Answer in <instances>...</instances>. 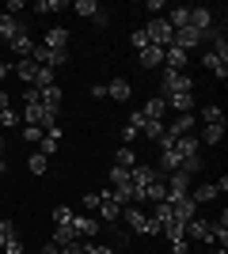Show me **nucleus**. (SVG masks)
<instances>
[{
  "mask_svg": "<svg viewBox=\"0 0 228 254\" xmlns=\"http://www.w3.org/2000/svg\"><path fill=\"white\" fill-rule=\"evenodd\" d=\"M167 205H171L175 220H183V224H186V220H194V216H198V201L190 197V193H183V197H171Z\"/></svg>",
  "mask_w": 228,
  "mask_h": 254,
  "instance_id": "nucleus-7",
  "label": "nucleus"
},
{
  "mask_svg": "<svg viewBox=\"0 0 228 254\" xmlns=\"http://www.w3.org/2000/svg\"><path fill=\"white\" fill-rule=\"evenodd\" d=\"M57 148H61V129H46V133H42V140H38V152H42V156L50 159Z\"/></svg>",
  "mask_w": 228,
  "mask_h": 254,
  "instance_id": "nucleus-14",
  "label": "nucleus"
},
{
  "mask_svg": "<svg viewBox=\"0 0 228 254\" xmlns=\"http://www.w3.org/2000/svg\"><path fill=\"white\" fill-rule=\"evenodd\" d=\"M213 254H228V251H225V247H217V251H213Z\"/></svg>",
  "mask_w": 228,
  "mask_h": 254,
  "instance_id": "nucleus-57",
  "label": "nucleus"
},
{
  "mask_svg": "<svg viewBox=\"0 0 228 254\" xmlns=\"http://www.w3.org/2000/svg\"><path fill=\"white\" fill-rule=\"evenodd\" d=\"M202 42H206V34L194 31V27H183V31H175V38H171V46H175V50H183V53L198 50Z\"/></svg>",
  "mask_w": 228,
  "mask_h": 254,
  "instance_id": "nucleus-5",
  "label": "nucleus"
},
{
  "mask_svg": "<svg viewBox=\"0 0 228 254\" xmlns=\"http://www.w3.org/2000/svg\"><path fill=\"white\" fill-rule=\"evenodd\" d=\"M19 11H23V0H11V4H8V15H15V19H19Z\"/></svg>",
  "mask_w": 228,
  "mask_h": 254,
  "instance_id": "nucleus-51",
  "label": "nucleus"
},
{
  "mask_svg": "<svg viewBox=\"0 0 228 254\" xmlns=\"http://www.w3.org/2000/svg\"><path fill=\"white\" fill-rule=\"evenodd\" d=\"M107 99H114V103H126V99H130V80H110L107 84Z\"/></svg>",
  "mask_w": 228,
  "mask_h": 254,
  "instance_id": "nucleus-23",
  "label": "nucleus"
},
{
  "mask_svg": "<svg viewBox=\"0 0 228 254\" xmlns=\"http://www.w3.org/2000/svg\"><path fill=\"white\" fill-rule=\"evenodd\" d=\"M76 239H80V235L73 232V224H61V228H54V239H50V243L54 247H69V243H76Z\"/></svg>",
  "mask_w": 228,
  "mask_h": 254,
  "instance_id": "nucleus-25",
  "label": "nucleus"
},
{
  "mask_svg": "<svg viewBox=\"0 0 228 254\" xmlns=\"http://www.w3.org/2000/svg\"><path fill=\"white\" fill-rule=\"evenodd\" d=\"M73 11H76V15H84V19H91V15L99 11V4H95V0H76Z\"/></svg>",
  "mask_w": 228,
  "mask_h": 254,
  "instance_id": "nucleus-37",
  "label": "nucleus"
},
{
  "mask_svg": "<svg viewBox=\"0 0 228 254\" xmlns=\"http://www.w3.org/2000/svg\"><path fill=\"white\" fill-rule=\"evenodd\" d=\"M73 216H76V212L69 209V205H54V224H57V228H61V224H73Z\"/></svg>",
  "mask_w": 228,
  "mask_h": 254,
  "instance_id": "nucleus-39",
  "label": "nucleus"
},
{
  "mask_svg": "<svg viewBox=\"0 0 228 254\" xmlns=\"http://www.w3.org/2000/svg\"><path fill=\"white\" fill-rule=\"evenodd\" d=\"M152 179H160V175H156V167H149V163H133V167H130V186L137 190V201H141V190L149 186Z\"/></svg>",
  "mask_w": 228,
  "mask_h": 254,
  "instance_id": "nucleus-4",
  "label": "nucleus"
},
{
  "mask_svg": "<svg viewBox=\"0 0 228 254\" xmlns=\"http://www.w3.org/2000/svg\"><path fill=\"white\" fill-rule=\"evenodd\" d=\"M61 254H84V239H76V243H69V247H57Z\"/></svg>",
  "mask_w": 228,
  "mask_h": 254,
  "instance_id": "nucleus-48",
  "label": "nucleus"
},
{
  "mask_svg": "<svg viewBox=\"0 0 228 254\" xmlns=\"http://www.w3.org/2000/svg\"><path fill=\"white\" fill-rule=\"evenodd\" d=\"M202 64H206V68H209L213 76H221V80L228 76V61H221L217 53H206V57H202Z\"/></svg>",
  "mask_w": 228,
  "mask_h": 254,
  "instance_id": "nucleus-27",
  "label": "nucleus"
},
{
  "mask_svg": "<svg viewBox=\"0 0 228 254\" xmlns=\"http://www.w3.org/2000/svg\"><path fill=\"white\" fill-rule=\"evenodd\" d=\"M179 167H183V156H179L175 148H163L160 152V171H156V175L163 179V175H171V171H179Z\"/></svg>",
  "mask_w": 228,
  "mask_h": 254,
  "instance_id": "nucleus-13",
  "label": "nucleus"
},
{
  "mask_svg": "<svg viewBox=\"0 0 228 254\" xmlns=\"http://www.w3.org/2000/svg\"><path fill=\"white\" fill-rule=\"evenodd\" d=\"M190 197H194L198 205H202V201H213V197H217V186H213V182H206V186H198Z\"/></svg>",
  "mask_w": 228,
  "mask_h": 254,
  "instance_id": "nucleus-35",
  "label": "nucleus"
},
{
  "mask_svg": "<svg viewBox=\"0 0 228 254\" xmlns=\"http://www.w3.org/2000/svg\"><path fill=\"white\" fill-rule=\"evenodd\" d=\"M23 140L38 144V140H42V129H38V126H23Z\"/></svg>",
  "mask_w": 228,
  "mask_h": 254,
  "instance_id": "nucleus-46",
  "label": "nucleus"
},
{
  "mask_svg": "<svg viewBox=\"0 0 228 254\" xmlns=\"http://www.w3.org/2000/svg\"><path fill=\"white\" fill-rule=\"evenodd\" d=\"M8 106H11V103H8V91H0V114H4Z\"/></svg>",
  "mask_w": 228,
  "mask_h": 254,
  "instance_id": "nucleus-54",
  "label": "nucleus"
},
{
  "mask_svg": "<svg viewBox=\"0 0 228 254\" xmlns=\"http://www.w3.org/2000/svg\"><path fill=\"white\" fill-rule=\"evenodd\" d=\"M38 46H46L50 53H69V31L65 27H54V31H46V38Z\"/></svg>",
  "mask_w": 228,
  "mask_h": 254,
  "instance_id": "nucleus-9",
  "label": "nucleus"
},
{
  "mask_svg": "<svg viewBox=\"0 0 228 254\" xmlns=\"http://www.w3.org/2000/svg\"><path fill=\"white\" fill-rule=\"evenodd\" d=\"M137 57H141V68H160L163 64V50L160 46H149V50H141Z\"/></svg>",
  "mask_w": 228,
  "mask_h": 254,
  "instance_id": "nucleus-24",
  "label": "nucleus"
},
{
  "mask_svg": "<svg viewBox=\"0 0 228 254\" xmlns=\"http://www.w3.org/2000/svg\"><path fill=\"white\" fill-rule=\"evenodd\" d=\"M0 156H4V137H0Z\"/></svg>",
  "mask_w": 228,
  "mask_h": 254,
  "instance_id": "nucleus-58",
  "label": "nucleus"
},
{
  "mask_svg": "<svg viewBox=\"0 0 228 254\" xmlns=\"http://www.w3.org/2000/svg\"><path fill=\"white\" fill-rule=\"evenodd\" d=\"M171 95H194V80L186 72H163V80H160V99H171Z\"/></svg>",
  "mask_w": 228,
  "mask_h": 254,
  "instance_id": "nucleus-1",
  "label": "nucleus"
},
{
  "mask_svg": "<svg viewBox=\"0 0 228 254\" xmlns=\"http://www.w3.org/2000/svg\"><path fill=\"white\" fill-rule=\"evenodd\" d=\"M133 163H137V156H133V148H130V144H126V148H118V152H114V167H126V171H130Z\"/></svg>",
  "mask_w": 228,
  "mask_h": 254,
  "instance_id": "nucleus-32",
  "label": "nucleus"
},
{
  "mask_svg": "<svg viewBox=\"0 0 228 254\" xmlns=\"http://www.w3.org/2000/svg\"><path fill=\"white\" fill-rule=\"evenodd\" d=\"M186 57H190V53L175 50V46H167V50H163V64H167L171 72H186Z\"/></svg>",
  "mask_w": 228,
  "mask_h": 254,
  "instance_id": "nucleus-15",
  "label": "nucleus"
},
{
  "mask_svg": "<svg viewBox=\"0 0 228 254\" xmlns=\"http://www.w3.org/2000/svg\"><path fill=\"white\" fill-rule=\"evenodd\" d=\"M0 126H4V129H15V126H19V110H11V106H8V110L0 114Z\"/></svg>",
  "mask_w": 228,
  "mask_h": 254,
  "instance_id": "nucleus-44",
  "label": "nucleus"
},
{
  "mask_svg": "<svg viewBox=\"0 0 228 254\" xmlns=\"http://www.w3.org/2000/svg\"><path fill=\"white\" fill-rule=\"evenodd\" d=\"M141 31L149 34V42H152V46H160V50H167V46H171V38H175L171 23L163 19V15H160V19H152L149 27H141Z\"/></svg>",
  "mask_w": 228,
  "mask_h": 254,
  "instance_id": "nucleus-3",
  "label": "nucleus"
},
{
  "mask_svg": "<svg viewBox=\"0 0 228 254\" xmlns=\"http://www.w3.org/2000/svg\"><path fill=\"white\" fill-rule=\"evenodd\" d=\"M57 114H61V110H54V106H42V103L23 106V122H27V126H38L42 133H46V129H57Z\"/></svg>",
  "mask_w": 228,
  "mask_h": 254,
  "instance_id": "nucleus-2",
  "label": "nucleus"
},
{
  "mask_svg": "<svg viewBox=\"0 0 228 254\" xmlns=\"http://www.w3.org/2000/svg\"><path fill=\"white\" fill-rule=\"evenodd\" d=\"M61 8H65L61 0H38V4H34V11H38V15H50V11H61Z\"/></svg>",
  "mask_w": 228,
  "mask_h": 254,
  "instance_id": "nucleus-40",
  "label": "nucleus"
},
{
  "mask_svg": "<svg viewBox=\"0 0 228 254\" xmlns=\"http://www.w3.org/2000/svg\"><path fill=\"white\" fill-rule=\"evenodd\" d=\"M23 103H27V106L38 103V87H27V91H23Z\"/></svg>",
  "mask_w": 228,
  "mask_h": 254,
  "instance_id": "nucleus-50",
  "label": "nucleus"
},
{
  "mask_svg": "<svg viewBox=\"0 0 228 254\" xmlns=\"http://www.w3.org/2000/svg\"><path fill=\"white\" fill-rule=\"evenodd\" d=\"M73 232L80 235V239H91V235L99 232V220L91 212H80V216H73Z\"/></svg>",
  "mask_w": 228,
  "mask_h": 254,
  "instance_id": "nucleus-10",
  "label": "nucleus"
},
{
  "mask_svg": "<svg viewBox=\"0 0 228 254\" xmlns=\"http://www.w3.org/2000/svg\"><path fill=\"white\" fill-rule=\"evenodd\" d=\"M99 197H103V193H84V201H80V205H84V212H95L99 209Z\"/></svg>",
  "mask_w": 228,
  "mask_h": 254,
  "instance_id": "nucleus-47",
  "label": "nucleus"
},
{
  "mask_svg": "<svg viewBox=\"0 0 228 254\" xmlns=\"http://www.w3.org/2000/svg\"><path fill=\"white\" fill-rule=\"evenodd\" d=\"M141 201H152V205H156V201H167V186H163V179H152L149 186H145V190H141Z\"/></svg>",
  "mask_w": 228,
  "mask_h": 254,
  "instance_id": "nucleus-18",
  "label": "nucleus"
},
{
  "mask_svg": "<svg viewBox=\"0 0 228 254\" xmlns=\"http://www.w3.org/2000/svg\"><path fill=\"white\" fill-rule=\"evenodd\" d=\"M198 140H202V144H221V140H225V126H206L198 133Z\"/></svg>",
  "mask_w": 228,
  "mask_h": 254,
  "instance_id": "nucleus-28",
  "label": "nucleus"
},
{
  "mask_svg": "<svg viewBox=\"0 0 228 254\" xmlns=\"http://www.w3.org/2000/svg\"><path fill=\"white\" fill-rule=\"evenodd\" d=\"M152 220H156V224H167V220H175L171 205H167V201H156V205H152Z\"/></svg>",
  "mask_w": 228,
  "mask_h": 254,
  "instance_id": "nucleus-30",
  "label": "nucleus"
},
{
  "mask_svg": "<svg viewBox=\"0 0 228 254\" xmlns=\"http://www.w3.org/2000/svg\"><path fill=\"white\" fill-rule=\"evenodd\" d=\"M110 186H130V171L126 167H110Z\"/></svg>",
  "mask_w": 228,
  "mask_h": 254,
  "instance_id": "nucleus-41",
  "label": "nucleus"
},
{
  "mask_svg": "<svg viewBox=\"0 0 228 254\" xmlns=\"http://www.w3.org/2000/svg\"><path fill=\"white\" fill-rule=\"evenodd\" d=\"M0 254H27V247H23V239H11V243L0 247Z\"/></svg>",
  "mask_w": 228,
  "mask_h": 254,
  "instance_id": "nucleus-45",
  "label": "nucleus"
},
{
  "mask_svg": "<svg viewBox=\"0 0 228 254\" xmlns=\"http://www.w3.org/2000/svg\"><path fill=\"white\" fill-rule=\"evenodd\" d=\"M91 23H95V27H107V23H110V15H107V11H103V8H99L95 15H91Z\"/></svg>",
  "mask_w": 228,
  "mask_h": 254,
  "instance_id": "nucleus-49",
  "label": "nucleus"
},
{
  "mask_svg": "<svg viewBox=\"0 0 228 254\" xmlns=\"http://www.w3.org/2000/svg\"><path fill=\"white\" fill-rule=\"evenodd\" d=\"M122 137H126V144H133V140L141 137V133H137V129H133V126H126V133H122Z\"/></svg>",
  "mask_w": 228,
  "mask_h": 254,
  "instance_id": "nucleus-52",
  "label": "nucleus"
},
{
  "mask_svg": "<svg viewBox=\"0 0 228 254\" xmlns=\"http://www.w3.org/2000/svg\"><path fill=\"white\" fill-rule=\"evenodd\" d=\"M130 46H133L137 53H141V50H149L152 42H149V34H145V31H133V34H130Z\"/></svg>",
  "mask_w": 228,
  "mask_h": 254,
  "instance_id": "nucleus-43",
  "label": "nucleus"
},
{
  "mask_svg": "<svg viewBox=\"0 0 228 254\" xmlns=\"http://www.w3.org/2000/svg\"><path fill=\"white\" fill-rule=\"evenodd\" d=\"M11 50H15V53H19V61H23V57H31V53H34V38H31V34H27V31H19V34H15V38H11Z\"/></svg>",
  "mask_w": 228,
  "mask_h": 254,
  "instance_id": "nucleus-22",
  "label": "nucleus"
},
{
  "mask_svg": "<svg viewBox=\"0 0 228 254\" xmlns=\"http://www.w3.org/2000/svg\"><path fill=\"white\" fill-rule=\"evenodd\" d=\"M61 99H65V91H61L57 84H50V87L38 91V103H42V106H54V110H61Z\"/></svg>",
  "mask_w": 228,
  "mask_h": 254,
  "instance_id": "nucleus-21",
  "label": "nucleus"
},
{
  "mask_svg": "<svg viewBox=\"0 0 228 254\" xmlns=\"http://www.w3.org/2000/svg\"><path fill=\"white\" fill-rule=\"evenodd\" d=\"M202 167H206V159H202V156H190V159H183V167H179V171H186V175H198Z\"/></svg>",
  "mask_w": 228,
  "mask_h": 254,
  "instance_id": "nucleus-42",
  "label": "nucleus"
},
{
  "mask_svg": "<svg viewBox=\"0 0 228 254\" xmlns=\"http://www.w3.org/2000/svg\"><path fill=\"white\" fill-rule=\"evenodd\" d=\"M163 122H152V118H145V126H141V137H149V140H160L163 137Z\"/></svg>",
  "mask_w": 228,
  "mask_h": 254,
  "instance_id": "nucleus-29",
  "label": "nucleus"
},
{
  "mask_svg": "<svg viewBox=\"0 0 228 254\" xmlns=\"http://www.w3.org/2000/svg\"><path fill=\"white\" fill-rule=\"evenodd\" d=\"M99 216H103V220H110V224H114V220L122 216V205L114 201V197H110L107 190H103V197H99Z\"/></svg>",
  "mask_w": 228,
  "mask_h": 254,
  "instance_id": "nucleus-16",
  "label": "nucleus"
},
{
  "mask_svg": "<svg viewBox=\"0 0 228 254\" xmlns=\"http://www.w3.org/2000/svg\"><path fill=\"white\" fill-rule=\"evenodd\" d=\"M163 110H167V103H163L160 95H156V99H149V103L141 106V114H145V118H152V122H163Z\"/></svg>",
  "mask_w": 228,
  "mask_h": 254,
  "instance_id": "nucleus-26",
  "label": "nucleus"
},
{
  "mask_svg": "<svg viewBox=\"0 0 228 254\" xmlns=\"http://www.w3.org/2000/svg\"><path fill=\"white\" fill-rule=\"evenodd\" d=\"M163 186H167V201L183 197V193H190V175L186 171H171V175H163Z\"/></svg>",
  "mask_w": 228,
  "mask_h": 254,
  "instance_id": "nucleus-6",
  "label": "nucleus"
},
{
  "mask_svg": "<svg viewBox=\"0 0 228 254\" xmlns=\"http://www.w3.org/2000/svg\"><path fill=\"white\" fill-rule=\"evenodd\" d=\"M167 133H171V137H190V133H194V114H179L171 126H167Z\"/></svg>",
  "mask_w": 228,
  "mask_h": 254,
  "instance_id": "nucleus-19",
  "label": "nucleus"
},
{
  "mask_svg": "<svg viewBox=\"0 0 228 254\" xmlns=\"http://www.w3.org/2000/svg\"><path fill=\"white\" fill-rule=\"evenodd\" d=\"M163 19L171 23V31H183L186 27V8H171V15H163Z\"/></svg>",
  "mask_w": 228,
  "mask_h": 254,
  "instance_id": "nucleus-38",
  "label": "nucleus"
},
{
  "mask_svg": "<svg viewBox=\"0 0 228 254\" xmlns=\"http://www.w3.org/2000/svg\"><path fill=\"white\" fill-rule=\"evenodd\" d=\"M175 152H179L183 159L202 156V140H198V133H190V137H179V140H175Z\"/></svg>",
  "mask_w": 228,
  "mask_h": 254,
  "instance_id": "nucleus-12",
  "label": "nucleus"
},
{
  "mask_svg": "<svg viewBox=\"0 0 228 254\" xmlns=\"http://www.w3.org/2000/svg\"><path fill=\"white\" fill-rule=\"evenodd\" d=\"M27 167H31V175H46V171H50V159H46L42 152H34V156L27 159Z\"/></svg>",
  "mask_w": 228,
  "mask_h": 254,
  "instance_id": "nucleus-34",
  "label": "nucleus"
},
{
  "mask_svg": "<svg viewBox=\"0 0 228 254\" xmlns=\"http://www.w3.org/2000/svg\"><path fill=\"white\" fill-rule=\"evenodd\" d=\"M11 72L19 76V80H23V84H27V87H34V76H38V64H34L31 57H23L19 64H11Z\"/></svg>",
  "mask_w": 228,
  "mask_h": 254,
  "instance_id": "nucleus-17",
  "label": "nucleus"
},
{
  "mask_svg": "<svg viewBox=\"0 0 228 254\" xmlns=\"http://www.w3.org/2000/svg\"><path fill=\"white\" fill-rule=\"evenodd\" d=\"M38 254H61V251H57L54 243H46V247H42V251H38Z\"/></svg>",
  "mask_w": 228,
  "mask_h": 254,
  "instance_id": "nucleus-56",
  "label": "nucleus"
},
{
  "mask_svg": "<svg viewBox=\"0 0 228 254\" xmlns=\"http://www.w3.org/2000/svg\"><path fill=\"white\" fill-rule=\"evenodd\" d=\"M186 239H198V243H213V220H186Z\"/></svg>",
  "mask_w": 228,
  "mask_h": 254,
  "instance_id": "nucleus-8",
  "label": "nucleus"
},
{
  "mask_svg": "<svg viewBox=\"0 0 228 254\" xmlns=\"http://www.w3.org/2000/svg\"><path fill=\"white\" fill-rule=\"evenodd\" d=\"M8 72H11V64H8V61H0V80H8Z\"/></svg>",
  "mask_w": 228,
  "mask_h": 254,
  "instance_id": "nucleus-55",
  "label": "nucleus"
},
{
  "mask_svg": "<svg viewBox=\"0 0 228 254\" xmlns=\"http://www.w3.org/2000/svg\"><path fill=\"white\" fill-rule=\"evenodd\" d=\"M19 31H27V27H23V19H15V15H8V11H0V38H4V42H11Z\"/></svg>",
  "mask_w": 228,
  "mask_h": 254,
  "instance_id": "nucleus-11",
  "label": "nucleus"
},
{
  "mask_svg": "<svg viewBox=\"0 0 228 254\" xmlns=\"http://www.w3.org/2000/svg\"><path fill=\"white\" fill-rule=\"evenodd\" d=\"M11 239H19V228H15L11 220H0V247L11 243Z\"/></svg>",
  "mask_w": 228,
  "mask_h": 254,
  "instance_id": "nucleus-36",
  "label": "nucleus"
},
{
  "mask_svg": "<svg viewBox=\"0 0 228 254\" xmlns=\"http://www.w3.org/2000/svg\"><path fill=\"white\" fill-rule=\"evenodd\" d=\"M160 235L167 239V243H183V239H186V224H183V220H167V224L160 228Z\"/></svg>",
  "mask_w": 228,
  "mask_h": 254,
  "instance_id": "nucleus-20",
  "label": "nucleus"
},
{
  "mask_svg": "<svg viewBox=\"0 0 228 254\" xmlns=\"http://www.w3.org/2000/svg\"><path fill=\"white\" fill-rule=\"evenodd\" d=\"M202 122H206V126H225V114H221V106L209 103L206 110H202Z\"/></svg>",
  "mask_w": 228,
  "mask_h": 254,
  "instance_id": "nucleus-33",
  "label": "nucleus"
},
{
  "mask_svg": "<svg viewBox=\"0 0 228 254\" xmlns=\"http://www.w3.org/2000/svg\"><path fill=\"white\" fill-rule=\"evenodd\" d=\"M186 243H190V239H183V243H171V254H186Z\"/></svg>",
  "mask_w": 228,
  "mask_h": 254,
  "instance_id": "nucleus-53",
  "label": "nucleus"
},
{
  "mask_svg": "<svg viewBox=\"0 0 228 254\" xmlns=\"http://www.w3.org/2000/svg\"><path fill=\"white\" fill-rule=\"evenodd\" d=\"M163 103H167V106H175L179 114H194V110H190V103H194V95H171V99H163Z\"/></svg>",
  "mask_w": 228,
  "mask_h": 254,
  "instance_id": "nucleus-31",
  "label": "nucleus"
}]
</instances>
